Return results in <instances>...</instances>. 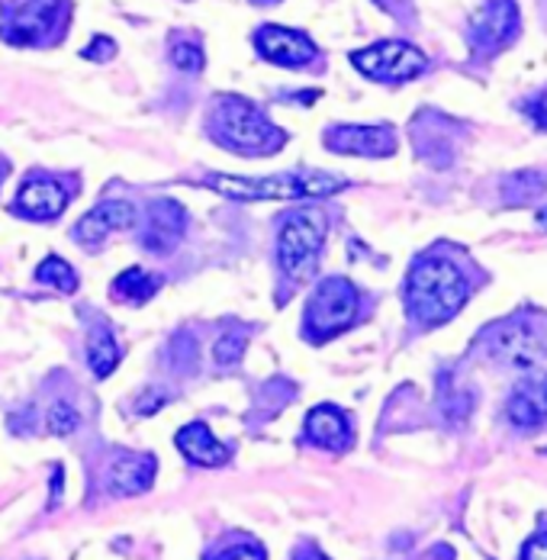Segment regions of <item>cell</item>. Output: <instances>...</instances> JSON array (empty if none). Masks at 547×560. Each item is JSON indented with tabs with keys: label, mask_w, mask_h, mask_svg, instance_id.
<instances>
[{
	"label": "cell",
	"mask_w": 547,
	"mask_h": 560,
	"mask_svg": "<svg viewBox=\"0 0 547 560\" xmlns=\"http://www.w3.org/2000/svg\"><path fill=\"white\" fill-rule=\"evenodd\" d=\"M65 200L68 194L61 190V184L53 177H33L20 187L16 194V213L20 217H30V220H53L65 210Z\"/></svg>",
	"instance_id": "13"
},
{
	"label": "cell",
	"mask_w": 547,
	"mask_h": 560,
	"mask_svg": "<svg viewBox=\"0 0 547 560\" xmlns=\"http://www.w3.org/2000/svg\"><path fill=\"white\" fill-rule=\"evenodd\" d=\"M265 3H271V0H265Z\"/></svg>",
	"instance_id": "33"
},
{
	"label": "cell",
	"mask_w": 547,
	"mask_h": 560,
	"mask_svg": "<svg viewBox=\"0 0 547 560\" xmlns=\"http://www.w3.org/2000/svg\"><path fill=\"white\" fill-rule=\"evenodd\" d=\"M381 3H389V0H381Z\"/></svg>",
	"instance_id": "32"
},
{
	"label": "cell",
	"mask_w": 547,
	"mask_h": 560,
	"mask_svg": "<svg viewBox=\"0 0 547 560\" xmlns=\"http://www.w3.org/2000/svg\"><path fill=\"white\" fill-rule=\"evenodd\" d=\"M505 416L522 429H535L547 422V377L522 381L505 402Z\"/></svg>",
	"instance_id": "15"
},
{
	"label": "cell",
	"mask_w": 547,
	"mask_h": 560,
	"mask_svg": "<svg viewBox=\"0 0 547 560\" xmlns=\"http://www.w3.org/2000/svg\"><path fill=\"white\" fill-rule=\"evenodd\" d=\"M210 560H268V558H265V551H261L258 545L245 541V545H232V548L219 551V555H213Z\"/></svg>",
	"instance_id": "25"
},
{
	"label": "cell",
	"mask_w": 547,
	"mask_h": 560,
	"mask_svg": "<svg viewBox=\"0 0 547 560\" xmlns=\"http://www.w3.org/2000/svg\"><path fill=\"white\" fill-rule=\"evenodd\" d=\"M519 36L515 0H487L470 23V46L477 56H492Z\"/></svg>",
	"instance_id": "8"
},
{
	"label": "cell",
	"mask_w": 547,
	"mask_h": 560,
	"mask_svg": "<svg viewBox=\"0 0 547 560\" xmlns=\"http://www.w3.org/2000/svg\"><path fill=\"white\" fill-rule=\"evenodd\" d=\"M49 429L55 435H71L78 429V412L68 402H55L53 412H49Z\"/></svg>",
	"instance_id": "23"
},
{
	"label": "cell",
	"mask_w": 547,
	"mask_h": 560,
	"mask_svg": "<svg viewBox=\"0 0 547 560\" xmlns=\"http://www.w3.org/2000/svg\"><path fill=\"white\" fill-rule=\"evenodd\" d=\"M36 280H39V283H49V287H58L61 293H71V290L78 287L74 271H71L68 261H61V258H46V261L36 268Z\"/></svg>",
	"instance_id": "21"
},
{
	"label": "cell",
	"mask_w": 547,
	"mask_h": 560,
	"mask_svg": "<svg viewBox=\"0 0 547 560\" xmlns=\"http://www.w3.org/2000/svg\"><path fill=\"white\" fill-rule=\"evenodd\" d=\"M155 457L152 454H119L109 464V490L119 497H132V493H146L155 483Z\"/></svg>",
	"instance_id": "14"
},
{
	"label": "cell",
	"mask_w": 547,
	"mask_h": 560,
	"mask_svg": "<svg viewBox=\"0 0 547 560\" xmlns=\"http://www.w3.org/2000/svg\"><path fill=\"white\" fill-rule=\"evenodd\" d=\"M177 448L190 464H200V467H222L232 454L203 422H190L187 429H181Z\"/></svg>",
	"instance_id": "16"
},
{
	"label": "cell",
	"mask_w": 547,
	"mask_h": 560,
	"mask_svg": "<svg viewBox=\"0 0 547 560\" xmlns=\"http://www.w3.org/2000/svg\"><path fill=\"white\" fill-rule=\"evenodd\" d=\"M171 61L181 68V71H187V74H200L203 71V49L197 46V43H174L171 46Z\"/></svg>",
	"instance_id": "22"
},
{
	"label": "cell",
	"mask_w": 547,
	"mask_h": 560,
	"mask_svg": "<svg viewBox=\"0 0 547 560\" xmlns=\"http://www.w3.org/2000/svg\"><path fill=\"white\" fill-rule=\"evenodd\" d=\"M306 439L319 448L341 451L351 445V425L345 412H338L335 406H319L306 419Z\"/></svg>",
	"instance_id": "17"
},
{
	"label": "cell",
	"mask_w": 547,
	"mask_h": 560,
	"mask_svg": "<svg viewBox=\"0 0 547 560\" xmlns=\"http://www.w3.org/2000/svg\"><path fill=\"white\" fill-rule=\"evenodd\" d=\"M358 313V290L345 278L323 280L310 296L306 329L316 338H328L354 323Z\"/></svg>",
	"instance_id": "5"
},
{
	"label": "cell",
	"mask_w": 547,
	"mask_h": 560,
	"mask_svg": "<svg viewBox=\"0 0 547 560\" xmlns=\"http://www.w3.org/2000/svg\"><path fill=\"white\" fill-rule=\"evenodd\" d=\"M203 184L232 200H306V197H328L345 187L341 177L323 174V171H293V174H274V177L210 174Z\"/></svg>",
	"instance_id": "2"
},
{
	"label": "cell",
	"mask_w": 547,
	"mask_h": 560,
	"mask_svg": "<svg viewBox=\"0 0 547 560\" xmlns=\"http://www.w3.org/2000/svg\"><path fill=\"white\" fill-rule=\"evenodd\" d=\"M3 171H7V165H3V162H0V180H3Z\"/></svg>",
	"instance_id": "30"
},
{
	"label": "cell",
	"mask_w": 547,
	"mask_h": 560,
	"mask_svg": "<svg viewBox=\"0 0 547 560\" xmlns=\"http://www.w3.org/2000/svg\"><path fill=\"white\" fill-rule=\"evenodd\" d=\"M129 225H136V207L126 200H107V203L94 207L88 217H81V223L74 225V238L81 245H97L109 232L129 229Z\"/></svg>",
	"instance_id": "12"
},
{
	"label": "cell",
	"mask_w": 547,
	"mask_h": 560,
	"mask_svg": "<svg viewBox=\"0 0 547 560\" xmlns=\"http://www.w3.org/2000/svg\"><path fill=\"white\" fill-rule=\"evenodd\" d=\"M242 348H245V338L242 336H222L217 341V361L219 364H232L242 354Z\"/></svg>",
	"instance_id": "26"
},
{
	"label": "cell",
	"mask_w": 547,
	"mask_h": 560,
	"mask_svg": "<svg viewBox=\"0 0 547 560\" xmlns=\"http://www.w3.org/2000/svg\"><path fill=\"white\" fill-rule=\"evenodd\" d=\"M464 275L444 258H422L406 280V303L412 316L426 326L447 323L467 300Z\"/></svg>",
	"instance_id": "1"
},
{
	"label": "cell",
	"mask_w": 547,
	"mask_h": 560,
	"mask_svg": "<svg viewBox=\"0 0 547 560\" xmlns=\"http://www.w3.org/2000/svg\"><path fill=\"white\" fill-rule=\"evenodd\" d=\"M326 145L341 155L383 159V155H393L396 136L389 126H331L326 132Z\"/></svg>",
	"instance_id": "10"
},
{
	"label": "cell",
	"mask_w": 547,
	"mask_h": 560,
	"mask_svg": "<svg viewBox=\"0 0 547 560\" xmlns=\"http://www.w3.org/2000/svg\"><path fill=\"white\" fill-rule=\"evenodd\" d=\"M542 223H545V225H547V210H545V213H542Z\"/></svg>",
	"instance_id": "31"
},
{
	"label": "cell",
	"mask_w": 547,
	"mask_h": 560,
	"mask_svg": "<svg viewBox=\"0 0 547 560\" xmlns=\"http://www.w3.org/2000/svg\"><path fill=\"white\" fill-rule=\"evenodd\" d=\"M213 136L225 149L242 155H271L287 142V136L245 97L219 101L213 113Z\"/></svg>",
	"instance_id": "3"
},
{
	"label": "cell",
	"mask_w": 547,
	"mask_h": 560,
	"mask_svg": "<svg viewBox=\"0 0 547 560\" xmlns=\"http://www.w3.org/2000/svg\"><path fill=\"white\" fill-rule=\"evenodd\" d=\"M181 229H184V213H181V207L171 203V200H164V203H155V207H152V217H149V225H146L142 242H146L149 252L164 255V252H171V248L177 245Z\"/></svg>",
	"instance_id": "18"
},
{
	"label": "cell",
	"mask_w": 547,
	"mask_h": 560,
	"mask_svg": "<svg viewBox=\"0 0 547 560\" xmlns=\"http://www.w3.org/2000/svg\"><path fill=\"white\" fill-rule=\"evenodd\" d=\"M326 238V220L319 210H293L283 217L280 235H277V261L290 278L310 275L323 252Z\"/></svg>",
	"instance_id": "4"
},
{
	"label": "cell",
	"mask_w": 547,
	"mask_h": 560,
	"mask_svg": "<svg viewBox=\"0 0 547 560\" xmlns=\"http://www.w3.org/2000/svg\"><path fill=\"white\" fill-rule=\"evenodd\" d=\"M522 560H547V535H538L525 545V555Z\"/></svg>",
	"instance_id": "27"
},
{
	"label": "cell",
	"mask_w": 547,
	"mask_h": 560,
	"mask_svg": "<svg viewBox=\"0 0 547 560\" xmlns=\"http://www.w3.org/2000/svg\"><path fill=\"white\" fill-rule=\"evenodd\" d=\"M351 65L358 71H364L368 78H374V81L396 84V81H409V78L422 74L429 58L422 56L416 46H409V43L389 39V43H377L371 49L351 52Z\"/></svg>",
	"instance_id": "6"
},
{
	"label": "cell",
	"mask_w": 547,
	"mask_h": 560,
	"mask_svg": "<svg viewBox=\"0 0 547 560\" xmlns=\"http://www.w3.org/2000/svg\"><path fill=\"white\" fill-rule=\"evenodd\" d=\"M58 13H61V0H23L0 26V36L13 46H36L53 36Z\"/></svg>",
	"instance_id": "9"
},
{
	"label": "cell",
	"mask_w": 547,
	"mask_h": 560,
	"mask_svg": "<svg viewBox=\"0 0 547 560\" xmlns=\"http://www.w3.org/2000/svg\"><path fill=\"white\" fill-rule=\"evenodd\" d=\"M84 56L94 58V61H104V58L113 56V39H104V36H101V39H94V46H91Z\"/></svg>",
	"instance_id": "28"
},
{
	"label": "cell",
	"mask_w": 547,
	"mask_h": 560,
	"mask_svg": "<svg viewBox=\"0 0 547 560\" xmlns=\"http://www.w3.org/2000/svg\"><path fill=\"white\" fill-rule=\"evenodd\" d=\"M88 361H91V371L97 377H107L116 371V361H119V348L116 341L109 336L107 329H94L88 336Z\"/></svg>",
	"instance_id": "20"
},
{
	"label": "cell",
	"mask_w": 547,
	"mask_h": 560,
	"mask_svg": "<svg viewBox=\"0 0 547 560\" xmlns=\"http://www.w3.org/2000/svg\"><path fill=\"white\" fill-rule=\"evenodd\" d=\"M113 293H116L119 300L139 306V303H146V300H152V296L159 293V278H152V275L142 271V268H132V271H123L119 278L113 280Z\"/></svg>",
	"instance_id": "19"
},
{
	"label": "cell",
	"mask_w": 547,
	"mask_h": 560,
	"mask_svg": "<svg viewBox=\"0 0 547 560\" xmlns=\"http://www.w3.org/2000/svg\"><path fill=\"white\" fill-rule=\"evenodd\" d=\"M490 351L492 358L509 361L512 368H532L545 358L547 338L532 316H512L492 329Z\"/></svg>",
	"instance_id": "7"
},
{
	"label": "cell",
	"mask_w": 547,
	"mask_h": 560,
	"mask_svg": "<svg viewBox=\"0 0 547 560\" xmlns=\"http://www.w3.org/2000/svg\"><path fill=\"white\" fill-rule=\"evenodd\" d=\"M293 560H328L323 551H316V548H300L296 555H293Z\"/></svg>",
	"instance_id": "29"
},
{
	"label": "cell",
	"mask_w": 547,
	"mask_h": 560,
	"mask_svg": "<svg viewBox=\"0 0 547 560\" xmlns=\"http://www.w3.org/2000/svg\"><path fill=\"white\" fill-rule=\"evenodd\" d=\"M255 46L268 61L287 65V68H300L316 58V46L310 36H303L296 30H283V26H261L255 33Z\"/></svg>",
	"instance_id": "11"
},
{
	"label": "cell",
	"mask_w": 547,
	"mask_h": 560,
	"mask_svg": "<svg viewBox=\"0 0 547 560\" xmlns=\"http://www.w3.org/2000/svg\"><path fill=\"white\" fill-rule=\"evenodd\" d=\"M522 110H525V116H528L542 132H547V88L545 91H538L532 101H525V104H522Z\"/></svg>",
	"instance_id": "24"
}]
</instances>
